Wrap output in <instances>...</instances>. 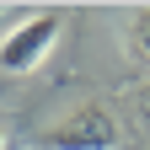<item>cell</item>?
Listing matches in <instances>:
<instances>
[{
  "instance_id": "5b68a950",
  "label": "cell",
  "mask_w": 150,
  "mask_h": 150,
  "mask_svg": "<svg viewBox=\"0 0 150 150\" xmlns=\"http://www.w3.org/2000/svg\"><path fill=\"white\" fill-rule=\"evenodd\" d=\"M0 150H6V129H0Z\"/></svg>"
},
{
  "instance_id": "3957f363",
  "label": "cell",
  "mask_w": 150,
  "mask_h": 150,
  "mask_svg": "<svg viewBox=\"0 0 150 150\" xmlns=\"http://www.w3.org/2000/svg\"><path fill=\"white\" fill-rule=\"evenodd\" d=\"M129 48H134V59L150 64V11H139L134 22H129Z\"/></svg>"
},
{
  "instance_id": "277c9868",
  "label": "cell",
  "mask_w": 150,
  "mask_h": 150,
  "mask_svg": "<svg viewBox=\"0 0 150 150\" xmlns=\"http://www.w3.org/2000/svg\"><path fill=\"white\" fill-rule=\"evenodd\" d=\"M139 102H145V112H150V86H145V91H139Z\"/></svg>"
},
{
  "instance_id": "6da1fadb",
  "label": "cell",
  "mask_w": 150,
  "mask_h": 150,
  "mask_svg": "<svg viewBox=\"0 0 150 150\" xmlns=\"http://www.w3.org/2000/svg\"><path fill=\"white\" fill-rule=\"evenodd\" d=\"M59 32H64V16H59V11H43V16H27V22H16L6 38H0V70H11V75L38 70V64L54 54Z\"/></svg>"
},
{
  "instance_id": "7a4b0ae2",
  "label": "cell",
  "mask_w": 150,
  "mask_h": 150,
  "mask_svg": "<svg viewBox=\"0 0 150 150\" xmlns=\"http://www.w3.org/2000/svg\"><path fill=\"white\" fill-rule=\"evenodd\" d=\"M112 145H118V123H112V112L97 107V102L75 107L70 118H59L43 134V150H112Z\"/></svg>"
}]
</instances>
